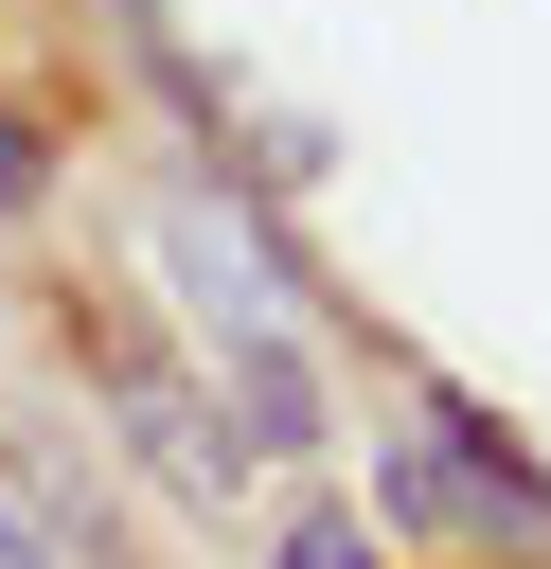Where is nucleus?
<instances>
[{
    "label": "nucleus",
    "instance_id": "f257e3e1",
    "mask_svg": "<svg viewBox=\"0 0 551 569\" xmlns=\"http://www.w3.org/2000/svg\"><path fill=\"white\" fill-rule=\"evenodd\" d=\"M391 516H427V533H498V551H551V498H533V462H515V445H480L462 409L391 445Z\"/></svg>",
    "mask_w": 551,
    "mask_h": 569
},
{
    "label": "nucleus",
    "instance_id": "f03ea898",
    "mask_svg": "<svg viewBox=\"0 0 551 569\" xmlns=\"http://www.w3.org/2000/svg\"><path fill=\"white\" fill-rule=\"evenodd\" d=\"M231 409H249V445H302V427H320V391H302V356H284L267 320L231 338Z\"/></svg>",
    "mask_w": 551,
    "mask_h": 569
},
{
    "label": "nucleus",
    "instance_id": "7ed1b4c3",
    "mask_svg": "<svg viewBox=\"0 0 551 569\" xmlns=\"http://www.w3.org/2000/svg\"><path fill=\"white\" fill-rule=\"evenodd\" d=\"M284 569H373V551H355V516H302V533H284Z\"/></svg>",
    "mask_w": 551,
    "mask_h": 569
},
{
    "label": "nucleus",
    "instance_id": "20e7f679",
    "mask_svg": "<svg viewBox=\"0 0 551 569\" xmlns=\"http://www.w3.org/2000/svg\"><path fill=\"white\" fill-rule=\"evenodd\" d=\"M36 178H53V160H36V124H18V107H0V213H18V196H36Z\"/></svg>",
    "mask_w": 551,
    "mask_h": 569
},
{
    "label": "nucleus",
    "instance_id": "39448f33",
    "mask_svg": "<svg viewBox=\"0 0 551 569\" xmlns=\"http://www.w3.org/2000/svg\"><path fill=\"white\" fill-rule=\"evenodd\" d=\"M0 569H36V533H0Z\"/></svg>",
    "mask_w": 551,
    "mask_h": 569
}]
</instances>
